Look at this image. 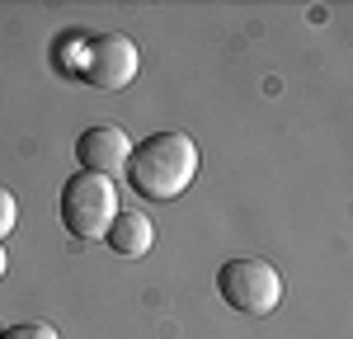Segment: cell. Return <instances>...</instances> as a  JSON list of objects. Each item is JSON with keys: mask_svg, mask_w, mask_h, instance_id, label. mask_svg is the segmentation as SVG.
I'll use <instances>...</instances> for the list:
<instances>
[{"mask_svg": "<svg viewBox=\"0 0 353 339\" xmlns=\"http://www.w3.org/2000/svg\"><path fill=\"white\" fill-rule=\"evenodd\" d=\"M203 165V151L189 132L170 127V132H151L146 141H137L128 156V184L137 198L146 203H174L193 184V174Z\"/></svg>", "mask_w": 353, "mask_h": 339, "instance_id": "obj_1", "label": "cell"}, {"mask_svg": "<svg viewBox=\"0 0 353 339\" xmlns=\"http://www.w3.org/2000/svg\"><path fill=\"white\" fill-rule=\"evenodd\" d=\"M113 212H118V189L104 174H90V170H76L66 184H61V198H57V217L66 226L71 240H99L109 231Z\"/></svg>", "mask_w": 353, "mask_h": 339, "instance_id": "obj_2", "label": "cell"}, {"mask_svg": "<svg viewBox=\"0 0 353 339\" xmlns=\"http://www.w3.org/2000/svg\"><path fill=\"white\" fill-rule=\"evenodd\" d=\"M217 292L231 311H241L250 320H264L283 302V274L273 269L269 259H254V254L226 259L217 269Z\"/></svg>", "mask_w": 353, "mask_h": 339, "instance_id": "obj_3", "label": "cell"}, {"mask_svg": "<svg viewBox=\"0 0 353 339\" xmlns=\"http://www.w3.org/2000/svg\"><path fill=\"white\" fill-rule=\"evenodd\" d=\"M137 66H141V56H137V43L128 33H99V38H90L85 43V56H81V76L94 90H128L137 76Z\"/></svg>", "mask_w": 353, "mask_h": 339, "instance_id": "obj_4", "label": "cell"}, {"mask_svg": "<svg viewBox=\"0 0 353 339\" xmlns=\"http://www.w3.org/2000/svg\"><path fill=\"white\" fill-rule=\"evenodd\" d=\"M128 156H132L128 132H118L109 123H94V127H85L81 137H76V161H81V170H90V174L113 179V174L128 170Z\"/></svg>", "mask_w": 353, "mask_h": 339, "instance_id": "obj_5", "label": "cell"}, {"mask_svg": "<svg viewBox=\"0 0 353 339\" xmlns=\"http://www.w3.org/2000/svg\"><path fill=\"white\" fill-rule=\"evenodd\" d=\"M104 245L118 259H141V254L156 245V226H151V217L141 207H118L109 231H104Z\"/></svg>", "mask_w": 353, "mask_h": 339, "instance_id": "obj_6", "label": "cell"}, {"mask_svg": "<svg viewBox=\"0 0 353 339\" xmlns=\"http://www.w3.org/2000/svg\"><path fill=\"white\" fill-rule=\"evenodd\" d=\"M0 339H61V335H57L48 320H14V325L0 330Z\"/></svg>", "mask_w": 353, "mask_h": 339, "instance_id": "obj_7", "label": "cell"}, {"mask_svg": "<svg viewBox=\"0 0 353 339\" xmlns=\"http://www.w3.org/2000/svg\"><path fill=\"white\" fill-rule=\"evenodd\" d=\"M14 222H19V203H14L10 189H0V245H5V236L14 231Z\"/></svg>", "mask_w": 353, "mask_h": 339, "instance_id": "obj_8", "label": "cell"}, {"mask_svg": "<svg viewBox=\"0 0 353 339\" xmlns=\"http://www.w3.org/2000/svg\"><path fill=\"white\" fill-rule=\"evenodd\" d=\"M5 269H10V254H5V245H0V278H5Z\"/></svg>", "mask_w": 353, "mask_h": 339, "instance_id": "obj_9", "label": "cell"}]
</instances>
